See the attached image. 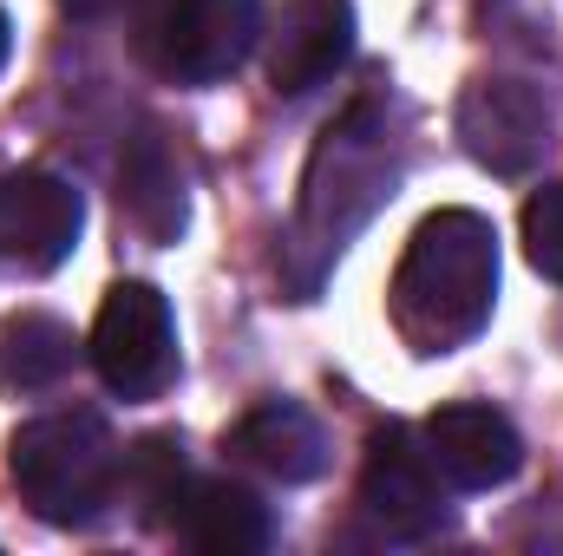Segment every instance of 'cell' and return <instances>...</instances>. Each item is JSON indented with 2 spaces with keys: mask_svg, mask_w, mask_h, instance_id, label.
Returning a JSON list of instances; mask_svg holds the SVG:
<instances>
[{
  "mask_svg": "<svg viewBox=\"0 0 563 556\" xmlns=\"http://www.w3.org/2000/svg\"><path fill=\"white\" fill-rule=\"evenodd\" d=\"M394 327L420 354L465 347L498 301V230L478 210H432L400 269H394Z\"/></svg>",
  "mask_w": 563,
  "mask_h": 556,
  "instance_id": "obj_1",
  "label": "cell"
},
{
  "mask_svg": "<svg viewBox=\"0 0 563 556\" xmlns=\"http://www.w3.org/2000/svg\"><path fill=\"white\" fill-rule=\"evenodd\" d=\"M7 471L20 485V504L40 524H59V531H79V524L106 518V504L119 498L112 425L99 413H86V407L26 419L7 445Z\"/></svg>",
  "mask_w": 563,
  "mask_h": 556,
  "instance_id": "obj_2",
  "label": "cell"
},
{
  "mask_svg": "<svg viewBox=\"0 0 563 556\" xmlns=\"http://www.w3.org/2000/svg\"><path fill=\"white\" fill-rule=\"evenodd\" d=\"M394 184V157H387V132H380V105L361 99L341 125H328V138L308 164V190H301V236H314V249H341L380 197Z\"/></svg>",
  "mask_w": 563,
  "mask_h": 556,
  "instance_id": "obj_3",
  "label": "cell"
},
{
  "mask_svg": "<svg viewBox=\"0 0 563 556\" xmlns=\"http://www.w3.org/2000/svg\"><path fill=\"white\" fill-rule=\"evenodd\" d=\"M263 40V0H139V53L177 86L230 79Z\"/></svg>",
  "mask_w": 563,
  "mask_h": 556,
  "instance_id": "obj_4",
  "label": "cell"
},
{
  "mask_svg": "<svg viewBox=\"0 0 563 556\" xmlns=\"http://www.w3.org/2000/svg\"><path fill=\"white\" fill-rule=\"evenodd\" d=\"M99 380L119 400H157L177 374V327H170V301L151 281H119L92 321L86 341Z\"/></svg>",
  "mask_w": 563,
  "mask_h": 556,
  "instance_id": "obj_5",
  "label": "cell"
},
{
  "mask_svg": "<svg viewBox=\"0 0 563 556\" xmlns=\"http://www.w3.org/2000/svg\"><path fill=\"white\" fill-rule=\"evenodd\" d=\"M361 511L380 537L394 544H426L445 531V491H439V465L407 425H380L367 438V465H361Z\"/></svg>",
  "mask_w": 563,
  "mask_h": 556,
  "instance_id": "obj_6",
  "label": "cell"
},
{
  "mask_svg": "<svg viewBox=\"0 0 563 556\" xmlns=\"http://www.w3.org/2000/svg\"><path fill=\"white\" fill-rule=\"evenodd\" d=\"M459 144L492 177H525L551 151V99L531 79H472L459 99Z\"/></svg>",
  "mask_w": 563,
  "mask_h": 556,
  "instance_id": "obj_7",
  "label": "cell"
},
{
  "mask_svg": "<svg viewBox=\"0 0 563 556\" xmlns=\"http://www.w3.org/2000/svg\"><path fill=\"white\" fill-rule=\"evenodd\" d=\"M86 230V203L66 177L53 170H13L0 177V263L7 269H26V276H46L73 256Z\"/></svg>",
  "mask_w": 563,
  "mask_h": 556,
  "instance_id": "obj_8",
  "label": "cell"
},
{
  "mask_svg": "<svg viewBox=\"0 0 563 556\" xmlns=\"http://www.w3.org/2000/svg\"><path fill=\"white\" fill-rule=\"evenodd\" d=\"M354 53V7L347 0H282L269 20V86L301 99L328 86Z\"/></svg>",
  "mask_w": 563,
  "mask_h": 556,
  "instance_id": "obj_9",
  "label": "cell"
},
{
  "mask_svg": "<svg viewBox=\"0 0 563 556\" xmlns=\"http://www.w3.org/2000/svg\"><path fill=\"white\" fill-rule=\"evenodd\" d=\"M426 452H432L439 478L459 485V491H498L525 465L518 425L505 413H492V407H439L426 419Z\"/></svg>",
  "mask_w": 563,
  "mask_h": 556,
  "instance_id": "obj_10",
  "label": "cell"
},
{
  "mask_svg": "<svg viewBox=\"0 0 563 556\" xmlns=\"http://www.w3.org/2000/svg\"><path fill=\"white\" fill-rule=\"evenodd\" d=\"M119 210L132 216L144 243H177L190 223V177L184 157L170 151V138L157 125H144L139 138H125L119 151Z\"/></svg>",
  "mask_w": 563,
  "mask_h": 556,
  "instance_id": "obj_11",
  "label": "cell"
},
{
  "mask_svg": "<svg viewBox=\"0 0 563 556\" xmlns=\"http://www.w3.org/2000/svg\"><path fill=\"white\" fill-rule=\"evenodd\" d=\"M170 531L184 544L210 556H250L269 544V504L250 491V485H230V478H190L177 511H170Z\"/></svg>",
  "mask_w": 563,
  "mask_h": 556,
  "instance_id": "obj_12",
  "label": "cell"
},
{
  "mask_svg": "<svg viewBox=\"0 0 563 556\" xmlns=\"http://www.w3.org/2000/svg\"><path fill=\"white\" fill-rule=\"evenodd\" d=\"M230 452H236L243 465H256L263 478H276V485H308V478H321V465H328L321 425L301 413V407H288V400H269V407H256V413L236 419Z\"/></svg>",
  "mask_w": 563,
  "mask_h": 556,
  "instance_id": "obj_13",
  "label": "cell"
},
{
  "mask_svg": "<svg viewBox=\"0 0 563 556\" xmlns=\"http://www.w3.org/2000/svg\"><path fill=\"white\" fill-rule=\"evenodd\" d=\"M73 354H79V341H73V327L59 314L26 308V314L0 321V387L7 393H40V387L66 380Z\"/></svg>",
  "mask_w": 563,
  "mask_h": 556,
  "instance_id": "obj_14",
  "label": "cell"
},
{
  "mask_svg": "<svg viewBox=\"0 0 563 556\" xmlns=\"http://www.w3.org/2000/svg\"><path fill=\"white\" fill-rule=\"evenodd\" d=\"M184 485H190V478H184V445H177L170 432H151V438H139V445L119 458V491H125V504H139L144 524H170Z\"/></svg>",
  "mask_w": 563,
  "mask_h": 556,
  "instance_id": "obj_15",
  "label": "cell"
},
{
  "mask_svg": "<svg viewBox=\"0 0 563 556\" xmlns=\"http://www.w3.org/2000/svg\"><path fill=\"white\" fill-rule=\"evenodd\" d=\"M525 256H531L538 276L563 281V184L538 190L525 203Z\"/></svg>",
  "mask_w": 563,
  "mask_h": 556,
  "instance_id": "obj_16",
  "label": "cell"
},
{
  "mask_svg": "<svg viewBox=\"0 0 563 556\" xmlns=\"http://www.w3.org/2000/svg\"><path fill=\"white\" fill-rule=\"evenodd\" d=\"M59 7H66L73 20H106V13H119L125 0H59Z\"/></svg>",
  "mask_w": 563,
  "mask_h": 556,
  "instance_id": "obj_17",
  "label": "cell"
},
{
  "mask_svg": "<svg viewBox=\"0 0 563 556\" xmlns=\"http://www.w3.org/2000/svg\"><path fill=\"white\" fill-rule=\"evenodd\" d=\"M7 46H13V26H7V7H0V66H7Z\"/></svg>",
  "mask_w": 563,
  "mask_h": 556,
  "instance_id": "obj_18",
  "label": "cell"
}]
</instances>
